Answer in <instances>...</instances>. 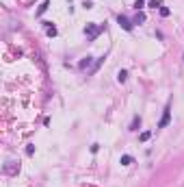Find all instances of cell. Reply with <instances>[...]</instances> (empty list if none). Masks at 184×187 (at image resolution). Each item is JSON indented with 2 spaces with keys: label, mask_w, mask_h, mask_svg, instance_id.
<instances>
[{
  "label": "cell",
  "mask_w": 184,
  "mask_h": 187,
  "mask_svg": "<svg viewBox=\"0 0 184 187\" xmlns=\"http://www.w3.org/2000/svg\"><path fill=\"white\" fill-rule=\"evenodd\" d=\"M169 120H171V102H167L165 111H163V118H160V122H158V128H165L167 124H169Z\"/></svg>",
  "instance_id": "6da1fadb"
},
{
  "label": "cell",
  "mask_w": 184,
  "mask_h": 187,
  "mask_svg": "<svg viewBox=\"0 0 184 187\" xmlns=\"http://www.w3.org/2000/svg\"><path fill=\"white\" fill-rule=\"evenodd\" d=\"M117 22H119V26H124L126 30H132V24L128 22V18H124V15H117Z\"/></svg>",
  "instance_id": "7a4b0ae2"
},
{
  "label": "cell",
  "mask_w": 184,
  "mask_h": 187,
  "mask_svg": "<svg viewBox=\"0 0 184 187\" xmlns=\"http://www.w3.org/2000/svg\"><path fill=\"white\" fill-rule=\"evenodd\" d=\"M139 126H141V118L134 115V118H132V124H130V131H139Z\"/></svg>",
  "instance_id": "3957f363"
},
{
  "label": "cell",
  "mask_w": 184,
  "mask_h": 187,
  "mask_svg": "<svg viewBox=\"0 0 184 187\" xmlns=\"http://www.w3.org/2000/svg\"><path fill=\"white\" fill-rule=\"evenodd\" d=\"M117 81H119V83H126L128 81V72L126 70H119V72H117Z\"/></svg>",
  "instance_id": "277c9868"
},
{
  "label": "cell",
  "mask_w": 184,
  "mask_h": 187,
  "mask_svg": "<svg viewBox=\"0 0 184 187\" xmlns=\"http://www.w3.org/2000/svg\"><path fill=\"white\" fill-rule=\"evenodd\" d=\"M119 161H121V165H130V163H132V161H134V159H132V157H130V154H124V157H121V159H119Z\"/></svg>",
  "instance_id": "5b68a950"
},
{
  "label": "cell",
  "mask_w": 184,
  "mask_h": 187,
  "mask_svg": "<svg viewBox=\"0 0 184 187\" xmlns=\"http://www.w3.org/2000/svg\"><path fill=\"white\" fill-rule=\"evenodd\" d=\"M46 28H48V35H50V37H54V35H56V28H54V26H50V22H46Z\"/></svg>",
  "instance_id": "8992f818"
},
{
  "label": "cell",
  "mask_w": 184,
  "mask_h": 187,
  "mask_svg": "<svg viewBox=\"0 0 184 187\" xmlns=\"http://www.w3.org/2000/svg\"><path fill=\"white\" fill-rule=\"evenodd\" d=\"M150 135H152L150 131H143V133L139 135V139H141V142H147V139H150Z\"/></svg>",
  "instance_id": "52a82bcc"
},
{
  "label": "cell",
  "mask_w": 184,
  "mask_h": 187,
  "mask_svg": "<svg viewBox=\"0 0 184 187\" xmlns=\"http://www.w3.org/2000/svg\"><path fill=\"white\" fill-rule=\"evenodd\" d=\"M46 9H48V2H44V5L39 7V11H37V15H41V13H44V11H46Z\"/></svg>",
  "instance_id": "ba28073f"
},
{
  "label": "cell",
  "mask_w": 184,
  "mask_h": 187,
  "mask_svg": "<svg viewBox=\"0 0 184 187\" xmlns=\"http://www.w3.org/2000/svg\"><path fill=\"white\" fill-rule=\"evenodd\" d=\"M150 7H152V9H158V7H160V2H158V0H152V2H150Z\"/></svg>",
  "instance_id": "9c48e42d"
},
{
  "label": "cell",
  "mask_w": 184,
  "mask_h": 187,
  "mask_svg": "<svg viewBox=\"0 0 184 187\" xmlns=\"http://www.w3.org/2000/svg\"><path fill=\"white\" fill-rule=\"evenodd\" d=\"M169 13H171V11L167 9V7H163V9H160V15H165V18H167V15H169Z\"/></svg>",
  "instance_id": "30bf717a"
},
{
  "label": "cell",
  "mask_w": 184,
  "mask_h": 187,
  "mask_svg": "<svg viewBox=\"0 0 184 187\" xmlns=\"http://www.w3.org/2000/svg\"><path fill=\"white\" fill-rule=\"evenodd\" d=\"M143 5H145L143 0H136V2H134V7H136V9H143Z\"/></svg>",
  "instance_id": "8fae6325"
}]
</instances>
